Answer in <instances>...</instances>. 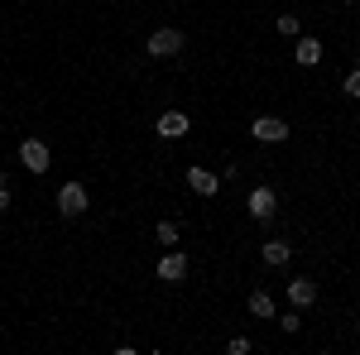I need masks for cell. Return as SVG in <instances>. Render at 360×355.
I'll return each mask as SVG.
<instances>
[{"instance_id": "6da1fadb", "label": "cell", "mask_w": 360, "mask_h": 355, "mask_svg": "<svg viewBox=\"0 0 360 355\" xmlns=\"http://www.w3.org/2000/svg\"><path fill=\"white\" fill-rule=\"evenodd\" d=\"M86 207H91V192H86V183H63L58 188V217L63 221H77V217H86Z\"/></svg>"}, {"instance_id": "7a4b0ae2", "label": "cell", "mask_w": 360, "mask_h": 355, "mask_svg": "<svg viewBox=\"0 0 360 355\" xmlns=\"http://www.w3.org/2000/svg\"><path fill=\"white\" fill-rule=\"evenodd\" d=\"M183 44H188V34H183V29H154V34L144 39V53L159 58V63H168V58L183 53Z\"/></svg>"}, {"instance_id": "3957f363", "label": "cell", "mask_w": 360, "mask_h": 355, "mask_svg": "<svg viewBox=\"0 0 360 355\" xmlns=\"http://www.w3.org/2000/svg\"><path fill=\"white\" fill-rule=\"evenodd\" d=\"M20 164H25L34 178H44V173L53 168V149H49L39 135H29V139H20Z\"/></svg>"}, {"instance_id": "277c9868", "label": "cell", "mask_w": 360, "mask_h": 355, "mask_svg": "<svg viewBox=\"0 0 360 355\" xmlns=\"http://www.w3.org/2000/svg\"><path fill=\"white\" fill-rule=\"evenodd\" d=\"M288 135H293V130H288L283 115H255V120H250V139H259V144H283Z\"/></svg>"}, {"instance_id": "5b68a950", "label": "cell", "mask_w": 360, "mask_h": 355, "mask_svg": "<svg viewBox=\"0 0 360 355\" xmlns=\"http://www.w3.org/2000/svg\"><path fill=\"white\" fill-rule=\"evenodd\" d=\"M245 212H250V221H274V212H278V197H274V188L269 183H259V188H250V197H245Z\"/></svg>"}, {"instance_id": "8992f818", "label": "cell", "mask_w": 360, "mask_h": 355, "mask_svg": "<svg viewBox=\"0 0 360 355\" xmlns=\"http://www.w3.org/2000/svg\"><path fill=\"white\" fill-rule=\"evenodd\" d=\"M154 273H159V283H183V278L193 273V259H188L183 250H168L164 259L154 264Z\"/></svg>"}, {"instance_id": "52a82bcc", "label": "cell", "mask_w": 360, "mask_h": 355, "mask_svg": "<svg viewBox=\"0 0 360 355\" xmlns=\"http://www.w3.org/2000/svg\"><path fill=\"white\" fill-rule=\"evenodd\" d=\"M188 130H193V115H188V110H164V115L154 120V135L168 139V144H173V139H183Z\"/></svg>"}, {"instance_id": "ba28073f", "label": "cell", "mask_w": 360, "mask_h": 355, "mask_svg": "<svg viewBox=\"0 0 360 355\" xmlns=\"http://www.w3.org/2000/svg\"><path fill=\"white\" fill-rule=\"evenodd\" d=\"M317 302V283L307 278V273H298V278H288V307H298V312H307Z\"/></svg>"}, {"instance_id": "9c48e42d", "label": "cell", "mask_w": 360, "mask_h": 355, "mask_svg": "<svg viewBox=\"0 0 360 355\" xmlns=\"http://www.w3.org/2000/svg\"><path fill=\"white\" fill-rule=\"evenodd\" d=\"M188 188L197 197H217L221 192V173H212V168H188Z\"/></svg>"}, {"instance_id": "30bf717a", "label": "cell", "mask_w": 360, "mask_h": 355, "mask_svg": "<svg viewBox=\"0 0 360 355\" xmlns=\"http://www.w3.org/2000/svg\"><path fill=\"white\" fill-rule=\"evenodd\" d=\"M293 63H298V67H317V63H322V39L298 34V44H293Z\"/></svg>"}, {"instance_id": "8fae6325", "label": "cell", "mask_w": 360, "mask_h": 355, "mask_svg": "<svg viewBox=\"0 0 360 355\" xmlns=\"http://www.w3.org/2000/svg\"><path fill=\"white\" fill-rule=\"evenodd\" d=\"M245 307H250V317H259V322H274V312H278V302H274L269 288H255L245 298Z\"/></svg>"}, {"instance_id": "7c38bea8", "label": "cell", "mask_w": 360, "mask_h": 355, "mask_svg": "<svg viewBox=\"0 0 360 355\" xmlns=\"http://www.w3.org/2000/svg\"><path fill=\"white\" fill-rule=\"evenodd\" d=\"M259 259H264L269 269H288V264H293V245H288V240H269V245H259Z\"/></svg>"}, {"instance_id": "4fadbf2b", "label": "cell", "mask_w": 360, "mask_h": 355, "mask_svg": "<svg viewBox=\"0 0 360 355\" xmlns=\"http://www.w3.org/2000/svg\"><path fill=\"white\" fill-rule=\"evenodd\" d=\"M274 322H278L283 336H293V331H303V312H298V307H288V312H274Z\"/></svg>"}, {"instance_id": "5bb4252c", "label": "cell", "mask_w": 360, "mask_h": 355, "mask_svg": "<svg viewBox=\"0 0 360 355\" xmlns=\"http://www.w3.org/2000/svg\"><path fill=\"white\" fill-rule=\"evenodd\" d=\"M154 240H159V245H178V221H159V226H154Z\"/></svg>"}, {"instance_id": "9a60e30c", "label": "cell", "mask_w": 360, "mask_h": 355, "mask_svg": "<svg viewBox=\"0 0 360 355\" xmlns=\"http://www.w3.org/2000/svg\"><path fill=\"white\" fill-rule=\"evenodd\" d=\"M274 29L283 34V39H298V34H303V20H298V15H278Z\"/></svg>"}, {"instance_id": "2e32d148", "label": "cell", "mask_w": 360, "mask_h": 355, "mask_svg": "<svg viewBox=\"0 0 360 355\" xmlns=\"http://www.w3.org/2000/svg\"><path fill=\"white\" fill-rule=\"evenodd\" d=\"M341 91H346L351 101H360V67H351V72L341 77Z\"/></svg>"}, {"instance_id": "e0dca14e", "label": "cell", "mask_w": 360, "mask_h": 355, "mask_svg": "<svg viewBox=\"0 0 360 355\" xmlns=\"http://www.w3.org/2000/svg\"><path fill=\"white\" fill-rule=\"evenodd\" d=\"M226 351H231V355H250V336H231Z\"/></svg>"}, {"instance_id": "ac0fdd59", "label": "cell", "mask_w": 360, "mask_h": 355, "mask_svg": "<svg viewBox=\"0 0 360 355\" xmlns=\"http://www.w3.org/2000/svg\"><path fill=\"white\" fill-rule=\"evenodd\" d=\"M10 202H15V192H10V183H0V217L10 212Z\"/></svg>"}, {"instance_id": "d6986e66", "label": "cell", "mask_w": 360, "mask_h": 355, "mask_svg": "<svg viewBox=\"0 0 360 355\" xmlns=\"http://www.w3.org/2000/svg\"><path fill=\"white\" fill-rule=\"evenodd\" d=\"M341 5H360V0H341Z\"/></svg>"}, {"instance_id": "ffe728a7", "label": "cell", "mask_w": 360, "mask_h": 355, "mask_svg": "<svg viewBox=\"0 0 360 355\" xmlns=\"http://www.w3.org/2000/svg\"><path fill=\"white\" fill-rule=\"evenodd\" d=\"M0 96H5V86H0Z\"/></svg>"}]
</instances>
